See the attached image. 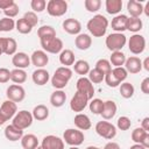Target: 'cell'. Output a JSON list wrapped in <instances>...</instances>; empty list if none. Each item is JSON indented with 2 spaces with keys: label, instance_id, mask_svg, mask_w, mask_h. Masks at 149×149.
<instances>
[{
  "label": "cell",
  "instance_id": "6da1fadb",
  "mask_svg": "<svg viewBox=\"0 0 149 149\" xmlns=\"http://www.w3.org/2000/svg\"><path fill=\"white\" fill-rule=\"evenodd\" d=\"M86 28L94 37H102L105 36L107 28H108V20L102 14H95L92 19L87 21Z\"/></svg>",
  "mask_w": 149,
  "mask_h": 149
},
{
  "label": "cell",
  "instance_id": "7a4b0ae2",
  "mask_svg": "<svg viewBox=\"0 0 149 149\" xmlns=\"http://www.w3.org/2000/svg\"><path fill=\"white\" fill-rule=\"evenodd\" d=\"M71 77H72V70L70 68L59 66L56 69L54 76L51 77V85L56 90H63L68 85Z\"/></svg>",
  "mask_w": 149,
  "mask_h": 149
},
{
  "label": "cell",
  "instance_id": "3957f363",
  "mask_svg": "<svg viewBox=\"0 0 149 149\" xmlns=\"http://www.w3.org/2000/svg\"><path fill=\"white\" fill-rule=\"evenodd\" d=\"M105 43L109 51H121L127 43V37L123 33H112L106 37Z\"/></svg>",
  "mask_w": 149,
  "mask_h": 149
},
{
  "label": "cell",
  "instance_id": "277c9868",
  "mask_svg": "<svg viewBox=\"0 0 149 149\" xmlns=\"http://www.w3.org/2000/svg\"><path fill=\"white\" fill-rule=\"evenodd\" d=\"M84 133L79 129L74 128H69L63 133V141L71 146V147H78L84 142Z\"/></svg>",
  "mask_w": 149,
  "mask_h": 149
},
{
  "label": "cell",
  "instance_id": "5b68a950",
  "mask_svg": "<svg viewBox=\"0 0 149 149\" xmlns=\"http://www.w3.org/2000/svg\"><path fill=\"white\" fill-rule=\"evenodd\" d=\"M33 120H34V118H33L31 113L28 112V111H26V109H22V111H19L14 115L12 125L15 126L16 128L23 130V129H27L28 127L31 126Z\"/></svg>",
  "mask_w": 149,
  "mask_h": 149
},
{
  "label": "cell",
  "instance_id": "8992f818",
  "mask_svg": "<svg viewBox=\"0 0 149 149\" xmlns=\"http://www.w3.org/2000/svg\"><path fill=\"white\" fill-rule=\"evenodd\" d=\"M47 12L50 16H63L68 12V2L65 0H49L47 2Z\"/></svg>",
  "mask_w": 149,
  "mask_h": 149
},
{
  "label": "cell",
  "instance_id": "52a82bcc",
  "mask_svg": "<svg viewBox=\"0 0 149 149\" xmlns=\"http://www.w3.org/2000/svg\"><path fill=\"white\" fill-rule=\"evenodd\" d=\"M95 132L99 136L106 140H112L116 135V127L108 121H99L95 125Z\"/></svg>",
  "mask_w": 149,
  "mask_h": 149
},
{
  "label": "cell",
  "instance_id": "ba28073f",
  "mask_svg": "<svg viewBox=\"0 0 149 149\" xmlns=\"http://www.w3.org/2000/svg\"><path fill=\"white\" fill-rule=\"evenodd\" d=\"M40 43H41L43 51L49 52V54H59L63 50V42L58 37L40 40Z\"/></svg>",
  "mask_w": 149,
  "mask_h": 149
},
{
  "label": "cell",
  "instance_id": "9c48e42d",
  "mask_svg": "<svg viewBox=\"0 0 149 149\" xmlns=\"http://www.w3.org/2000/svg\"><path fill=\"white\" fill-rule=\"evenodd\" d=\"M128 49L134 55H140L146 49V38L143 35L134 34L128 40Z\"/></svg>",
  "mask_w": 149,
  "mask_h": 149
},
{
  "label": "cell",
  "instance_id": "30bf717a",
  "mask_svg": "<svg viewBox=\"0 0 149 149\" xmlns=\"http://www.w3.org/2000/svg\"><path fill=\"white\" fill-rule=\"evenodd\" d=\"M6 97L8 100L13 101V102H21L24 97H26V91L23 88L22 85H17V84H13L9 85L6 90Z\"/></svg>",
  "mask_w": 149,
  "mask_h": 149
},
{
  "label": "cell",
  "instance_id": "8fae6325",
  "mask_svg": "<svg viewBox=\"0 0 149 149\" xmlns=\"http://www.w3.org/2000/svg\"><path fill=\"white\" fill-rule=\"evenodd\" d=\"M88 98L87 95H85L84 93H80V92H76L74 95L71 98V101H70V108L73 111V112H77V113H80L85 109V107L87 106L88 104Z\"/></svg>",
  "mask_w": 149,
  "mask_h": 149
},
{
  "label": "cell",
  "instance_id": "7c38bea8",
  "mask_svg": "<svg viewBox=\"0 0 149 149\" xmlns=\"http://www.w3.org/2000/svg\"><path fill=\"white\" fill-rule=\"evenodd\" d=\"M76 87H77V91H78V92L84 93L85 95H87V98H88L90 100L93 99V95H94V86H93V84L88 80V78H86V77H80V78L77 80Z\"/></svg>",
  "mask_w": 149,
  "mask_h": 149
},
{
  "label": "cell",
  "instance_id": "4fadbf2b",
  "mask_svg": "<svg viewBox=\"0 0 149 149\" xmlns=\"http://www.w3.org/2000/svg\"><path fill=\"white\" fill-rule=\"evenodd\" d=\"M41 147L43 149H64V141L56 135H47L43 137Z\"/></svg>",
  "mask_w": 149,
  "mask_h": 149
},
{
  "label": "cell",
  "instance_id": "5bb4252c",
  "mask_svg": "<svg viewBox=\"0 0 149 149\" xmlns=\"http://www.w3.org/2000/svg\"><path fill=\"white\" fill-rule=\"evenodd\" d=\"M30 63L37 69H44V66L49 63V56L43 50H35L30 56Z\"/></svg>",
  "mask_w": 149,
  "mask_h": 149
},
{
  "label": "cell",
  "instance_id": "9a60e30c",
  "mask_svg": "<svg viewBox=\"0 0 149 149\" xmlns=\"http://www.w3.org/2000/svg\"><path fill=\"white\" fill-rule=\"evenodd\" d=\"M63 30L66 31L70 35H79L80 30H81V24L77 19L70 17V19H65L62 23Z\"/></svg>",
  "mask_w": 149,
  "mask_h": 149
},
{
  "label": "cell",
  "instance_id": "2e32d148",
  "mask_svg": "<svg viewBox=\"0 0 149 149\" xmlns=\"http://www.w3.org/2000/svg\"><path fill=\"white\" fill-rule=\"evenodd\" d=\"M125 69L128 73H139L142 70V61L136 56H130L126 58L125 62Z\"/></svg>",
  "mask_w": 149,
  "mask_h": 149
},
{
  "label": "cell",
  "instance_id": "e0dca14e",
  "mask_svg": "<svg viewBox=\"0 0 149 149\" xmlns=\"http://www.w3.org/2000/svg\"><path fill=\"white\" fill-rule=\"evenodd\" d=\"M127 21H128L127 15H125V14L115 15L112 19L111 27L115 33H123L125 30H127Z\"/></svg>",
  "mask_w": 149,
  "mask_h": 149
},
{
  "label": "cell",
  "instance_id": "ac0fdd59",
  "mask_svg": "<svg viewBox=\"0 0 149 149\" xmlns=\"http://www.w3.org/2000/svg\"><path fill=\"white\" fill-rule=\"evenodd\" d=\"M12 64L15 66V69L24 70L30 65V57L26 52H16L12 57Z\"/></svg>",
  "mask_w": 149,
  "mask_h": 149
},
{
  "label": "cell",
  "instance_id": "d6986e66",
  "mask_svg": "<svg viewBox=\"0 0 149 149\" xmlns=\"http://www.w3.org/2000/svg\"><path fill=\"white\" fill-rule=\"evenodd\" d=\"M0 113H1L7 120L13 119L14 115L17 113V106H16L15 102H13V101H10V100L7 99V100H5V101L1 104V106H0Z\"/></svg>",
  "mask_w": 149,
  "mask_h": 149
},
{
  "label": "cell",
  "instance_id": "ffe728a7",
  "mask_svg": "<svg viewBox=\"0 0 149 149\" xmlns=\"http://www.w3.org/2000/svg\"><path fill=\"white\" fill-rule=\"evenodd\" d=\"M118 111V106L113 100H106L104 101V107H102V112H101V116L104 120H111L115 116Z\"/></svg>",
  "mask_w": 149,
  "mask_h": 149
},
{
  "label": "cell",
  "instance_id": "44dd1931",
  "mask_svg": "<svg viewBox=\"0 0 149 149\" xmlns=\"http://www.w3.org/2000/svg\"><path fill=\"white\" fill-rule=\"evenodd\" d=\"M31 79H33L34 84H36L38 86H43L49 81L50 76H49L48 70H45V69H36L31 74Z\"/></svg>",
  "mask_w": 149,
  "mask_h": 149
},
{
  "label": "cell",
  "instance_id": "7402d4cb",
  "mask_svg": "<svg viewBox=\"0 0 149 149\" xmlns=\"http://www.w3.org/2000/svg\"><path fill=\"white\" fill-rule=\"evenodd\" d=\"M3 134H5V137L12 142H15V141H19L22 139L23 136V130L16 128L15 126L13 125H8L6 126L5 130H3Z\"/></svg>",
  "mask_w": 149,
  "mask_h": 149
},
{
  "label": "cell",
  "instance_id": "603a6c76",
  "mask_svg": "<svg viewBox=\"0 0 149 149\" xmlns=\"http://www.w3.org/2000/svg\"><path fill=\"white\" fill-rule=\"evenodd\" d=\"M74 45L79 50H87L92 45V37L88 34H79L74 38Z\"/></svg>",
  "mask_w": 149,
  "mask_h": 149
},
{
  "label": "cell",
  "instance_id": "cb8c5ba5",
  "mask_svg": "<svg viewBox=\"0 0 149 149\" xmlns=\"http://www.w3.org/2000/svg\"><path fill=\"white\" fill-rule=\"evenodd\" d=\"M73 122H74V126H76L79 130H87V129H90L91 126H92L90 118H88L86 114H83V113H78V114L74 116Z\"/></svg>",
  "mask_w": 149,
  "mask_h": 149
},
{
  "label": "cell",
  "instance_id": "d4e9b609",
  "mask_svg": "<svg viewBox=\"0 0 149 149\" xmlns=\"http://www.w3.org/2000/svg\"><path fill=\"white\" fill-rule=\"evenodd\" d=\"M127 10L130 14V17H140L143 13V5L140 1L129 0L127 2Z\"/></svg>",
  "mask_w": 149,
  "mask_h": 149
},
{
  "label": "cell",
  "instance_id": "484cf974",
  "mask_svg": "<svg viewBox=\"0 0 149 149\" xmlns=\"http://www.w3.org/2000/svg\"><path fill=\"white\" fill-rule=\"evenodd\" d=\"M65 100H66V94L63 90H56L50 95V104L54 107H62L65 104Z\"/></svg>",
  "mask_w": 149,
  "mask_h": 149
},
{
  "label": "cell",
  "instance_id": "4316f807",
  "mask_svg": "<svg viewBox=\"0 0 149 149\" xmlns=\"http://www.w3.org/2000/svg\"><path fill=\"white\" fill-rule=\"evenodd\" d=\"M31 115L37 121H44L49 116V108L45 105L40 104V105H37V106L34 107V109L31 112Z\"/></svg>",
  "mask_w": 149,
  "mask_h": 149
},
{
  "label": "cell",
  "instance_id": "83f0119b",
  "mask_svg": "<svg viewBox=\"0 0 149 149\" xmlns=\"http://www.w3.org/2000/svg\"><path fill=\"white\" fill-rule=\"evenodd\" d=\"M59 63L66 68L74 64V54L70 49H64L59 52Z\"/></svg>",
  "mask_w": 149,
  "mask_h": 149
},
{
  "label": "cell",
  "instance_id": "f1b7e54d",
  "mask_svg": "<svg viewBox=\"0 0 149 149\" xmlns=\"http://www.w3.org/2000/svg\"><path fill=\"white\" fill-rule=\"evenodd\" d=\"M20 141L23 149H36L38 147V140L34 134H26Z\"/></svg>",
  "mask_w": 149,
  "mask_h": 149
},
{
  "label": "cell",
  "instance_id": "f546056e",
  "mask_svg": "<svg viewBox=\"0 0 149 149\" xmlns=\"http://www.w3.org/2000/svg\"><path fill=\"white\" fill-rule=\"evenodd\" d=\"M105 8L108 14L116 15L122 9V0H106Z\"/></svg>",
  "mask_w": 149,
  "mask_h": 149
},
{
  "label": "cell",
  "instance_id": "4dcf8cb0",
  "mask_svg": "<svg viewBox=\"0 0 149 149\" xmlns=\"http://www.w3.org/2000/svg\"><path fill=\"white\" fill-rule=\"evenodd\" d=\"M37 36L40 40L44 38H50V37H56V30L52 26H41L37 29Z\"/></svg>",
  "mask_w": 149,
  "mask_h": 149
},
{
  "label": "cell",
  "instance_id": "1f68e13d",
  "mask_svg": "<svg viewBox=\"0 0 149 149\" xmlns=\"http://www.w3.org/2000/svg\"><path fill=\"white\" fill-rule=\"evenodd\" d=\"M10 80L17 85H21L27 80V72L22 69H14L10 71Z\"/></svg>",
  "mask_w": 149,
  "mask_h": 149
},
{
  "label": "cell",
  "instance_id": "d6a6232c",
  "mask_svg": "<svg viewBox=\"0 0 149 149\" xmlns=\"http://www.w3.org/2000/svg\"><path fill=\"white\" fill-rule=\"evenodd\" d=\"M90 64L87 61H84V59H79V61H76L74 64H73V71L80 76H85L90 72Z\"/></svg>",
  "mask_w": 149,
  "mask_h": 149
},
{
  "label": "cell",
  "instance_id": "836d02e7",
  "mask_svg": "<svg viewBox=\"0 0 149 149\" xmlns=\"http://www.w3.org/2000/svg\"><path fill=\"white\" fill-rule=\"evenodd\" d=\"M126 62V55L122 51H114L111 55L109 58V63L111 65H113L114 68H120L122 65H125Z\"/></svg>",
  "mask_w": 149,
  "mask_h": 149
},
{
  "label": "cell",
  "instance_id": "e575fe53",
  "mask_svg": "<svg viewBox=\"0 0 149 149\" xmlns=\"http://www.w3.org/2000/svg\"><path fill=\"white\" fill-rule=\"evenodd\" d=\"M119 91H120V94L122 98L125 99H129L134 95V92H135V88L133 86V84L128 83V81H123L119 85Z\"/></svg>",
  "mask_w": 149,
  "mask_h": 149
},
{
  "label": "cell",
  "instance_id": "d590c367",
  "mask_svg": "<svg viewBox=\"0 0 149 149\" xmlns=\"http://www.w3.org/2000/svg\"><path fill=\"white\" fill-rule=\"evenodd\" d=\"M143 27V22L140 17H128V21H127V30L134 33V34H137V31H140Z\"/></svg>",
  "mask_w": 149,
  "mask_h": 149
},
{
  "label": "cell",
  "instance_id": "8d00e7d4",
  "mask_svg": "<svg viewBox=\"0 0 149 149\" xmlns=\"http://www.w3.org/2000/svg\"><path fill=\"white\" fill-rule=\"evenodd\" d=\"M111 74L113 76V78H114L119 84L123 83V81L127 79V77H128V72L126 71V69H125L123 66L113 68V69L111 70Z\"/></svg>",
  "mask_w": 149,
  "mask_h": 149
},
{
  "label": "cell",
  "instance_id": "74e56055",
  "mask_svg": "<svg viewBox=\"0 0 149 149\" xmlns=\"http://www.w3.org/2000/svg\"><path fill=\"white\" fill-rule=\"evenodd\" d=\"M16 49H17L16 41L12 37H5V55L13 56L16 54Z\"/></svg>",
  "mask_w": 149,
  "mask_h": 149
},
{
  "label": "cell",
  "instance_id": "f35d334b",
  "mask_svg": "<svg viewBox=\"0 0 149 149\" xmlns=\"http://www.w3.org/2000/svg\"><path fill=\"white\" fill-rule=\"evenodd\" d=\"M15 29L20 33V34H29L31 30H33V27L23 19H19L16 22H15Z\"/></svg>",
  "mask_w": 149,
  "mask_h": 149
},
{
  "label": "cell",
  "instance_id": "ab89813d",
  "mask_svg": "<svg viewBox=\"0 0 149 149\" xmlns=\"http://www.w3.org/2000/svg\"><path fill=\"white\" fill-rule=\"evenodd\" d=\"M149 133L148 132H146L143 128H141V127H137V128H135L133 132H132V141L134 142V143H140L141 144V142L144 140V137L148 135Z\"/></svg>",
  "mask_w": 149,
  "mask_h": 149
},
{
  "label": "cell",
  "instance_id": "60d3db41",
  "mask_svg": "<svg viewBox=\"0 0 149 149\" xmlns=\"http://www.w3.org/2000/svg\"><path fill=\"white\" fill-rule=\"evenodd\" d=\"M14 28H15V21L13 19L6 16L0 19V31L7 33V31H12Z\"/></svg>",
  "mask_w": 149,
  "mask_h": 149
},
{
  "label": "cell",
  "instance_id": "b9f144b4",
  "mask_svg": "<svg viewBox=\"0 0 149 149\" xmlns=\"http://www.w3.org/2000/svg\"><path fill=\"white\" fill-rule=\"evenodd\" d=\"M88 74V80L92 83V84H99V83H101L102 80H104V78H105V74L102 73V72H100L98 69H92V70H90V72L87 73Z\"/></svg>",
  "mask_w": 149,
  "mask_h": 149
},
{
  "label": "cell",
  "instance_id": "7bdbcfd3",
  "mask_svg": "<svg viewBox=\"0 0 149 149\" xmlns=\"http://www.w3.org/2000/svg\"><path fill=\"white\" fill-rule=\"evenodd\" d=\"M88 107H90V111L93 114H101L102 107H104V101L101 99H99V98H94L88 104Z\"/></svg>",
  "mask_w": 149,
  "mask_h": 149
},
{
  "label": "cell",
  "instance_id": "ee69618b",
  "mask_svg": "<svg viewBox=\"0 0 149 149\" xmlns=\"http://www.w3.org/2000/svg\"><path fill=\"white\" fill-rule=\"evenodd\" d=\"M95 69H98L100 72H102L104 74H107L108 72H111L112 70V65L109 63L108 59H105V58H100L99 61H97L95 63Z\"/></svg>",
  "mask_w": 149,
  "mask_h": 149
},
{
  "label": "cell",
  "instance_id": "f6af8a7d",
  "mask_svg": "<svg viewBox=\"0 0 149 149\" xmlns=\"http://www.w3.org/2000/svg\"><path fill=\"white\" fill-rule=\"evenodd\" d=\"M85 9L90 13H95L100 9L101 7V1L100 0H85L84 1Z\"/></svg>",
  "mask_w": 149,
  "mask_h": 149
},
{
  "label": "cell",
  "instance_id": "bcb514c9",
  "mask_svg": "<svg viewBox=\"0 0 149 149\" xmlns=\"http://www.w3.org/2000/svg\"><path fill=\"white\" fill-rule=\"evenodd\" d=\"M30 7L34 13H42L47 8V1L45 0H31Z\"/></svg>",
  "mask_w": 149,
  "mask_h": 149
},
{
  "label": "cell",
  "instance_id": "7dc6e473",
  "mask_svg": "<svg viewBox=\"0 0 149 149\" xmlns=\"http://www.w3.org/2000/svg\"><path fill=\"white\" fill-rule=\"evenodd\" d=\"M132 126V121L128 116H120L116 121V127L120 130H128Z\"/></svg>",
  "mask_w": 149,
  "mask_h": 149
},
{
  "label": "cell",
  "instance_id": "c3c4849f",
  "mask_svg": "<svg viewBox=\"0 0 149 149\" xmlns=\"http://www.w3.org/2000/svg\"><path fill=\"white\" fill-rule=\"evenodd\" d=\"M23 19L34 28V27H36L37 26V23H38V17H37V14L36 13H34L33 10H30V12H26L24 13V15H23Z\"/></svg>",
  "mask_w": 149,
  "mask_h": 149
},
{
  "label": "cell",
  "instance_id": "681fc988",
  "mask_svg": "<svg viewBox=\"0 0 149 149\" xmlns=\"http://www.w3.org/2000/svg\"><path fill=\"white\" fill-rule=\"evenodd\" d=\"M19 10H20V8H19V6L14 2L10 7H8L7 9H5L3 10V14L6 15V17H9V19H13V17H15L17 14H19Z\"/></svg>",
  "mask_w": 149,
  "mask_h": 149
},
{
  "label": "cell",
  "instance_id": "f907efd6",
  "mask_svg": "<svg viewBox=\"0 0 149 149\" xmlns=\"http://www.w3.org/2000/svg\"><path fill=\"white\" fill-rule=\"evenodd\" d=\"M10 80V71L7 68H0V84H6Z\"/></svg>",
  "mask_w": 149,
  "mask_h": 149
},
{
  "label": "cell",
  "instance_id": "816d5d0a",
  "mask_svg": "<svg viewBox=\"0 0 149 149\" xmlns=\"http://www.w3.org/2000/svg\"><path fill=\"white\" fill-rule=\"evenodd\" d=\"M140 88H141V91H142L144 94H149V77H146V78L142 80Z\"/></svg>",
  "mask_w": 149,
  "mask_h": 149
},
{
  "label": "cell",
  "instance_id": "f5cc1de1",
  "mask_svg": "<svg viewBox=\"0 0 149 149\" xmlns=\"http://www.w3.org/2000/svg\"><path fill=\"white\" fill-rule=\"evenodd\" d=\"M14 3V0H0V9L5 10Z\"/></svg>",
  "mask_w": 149,
  "mask_h": 149
},
{
  "label": "cell",
  "instance_id": "db71d44e",
  "mask_svg": "<svg viewBox=\"0 0 149 149\" xmlns=\"http://www.w3.org/2000/svg\"><path fill=\"white\" fill-rule=\"evenodd\" d=\"M104 149H121V148H120L119 143H116V142H113V141H111V142H107V143L105 144Z\"/></svg>",
  "mask_w": 149,
  "mask_h": 149
},
{
  "label": "cell",
  "instance_id": "11a10c76",
  "mask_svg": "<svg viewBox=\"0 0 149 149\" xmlns=\"http://www.w3.org/2000/svg\"><path fill=\"white\" fill-rule=\"evenodd\" d=\"M141 128H143L146 132H148V133H149V118H148V116H147V118H144V119L142 120Z\"/></svg>",
  "mask_w": 149,
  "mask_h": 149
},
{
  "label": "cell",
  "instance_id": "9f6ffc18",
  "mask_svg": "<svg viewBox=\"0 0 149 149\" xmlns=\"http://www.w3.org/2000/svg\"><path fill=\"white\" fill-rule=\"evenodd\" d=\"M142 69H144L146 71H149V57H146L144 61L142 62Z\"/></svg>",
  "mask_w": 149,
  "mask_h": 149
},
{
  "label": "cell",
  "instance_id": "6f0895ef",
  "mask_svg": "<svg viewBox=\"0 0 149 149\" xmlns=\"http://www.w3.org/2000/svg\"><path fill=\"white\" fill-rule=\"evenodd\" d=\"M5 54V37H0V56Z\"/></svg>",
  "mask_w": 149,
  "mask_h": 149
},
{
  "label": "cell",
  "instance_id": "680465c9",
  "mask_svg": "<svg viewBox=\"0 0 149 149\" xmlns=\"http://www.w3.org/2000/svg\"><path fill=\"white\" fill-rule=\"evenodd\" d=\"M129 149H146L143 146H141L140 143H135V144H133V146H130L129 147Z\"/></svg>",
  "mask_w": 149,
  "mask_h": 149
},
{
  "label": "cell",
  "instance_id": "91938a15",
  "mask_svg": "<svg viewBox=\"0 0 149 149\" xmlns=\"http://www.w3.org/2000/svg\"><path fill=\"white\" fill-rule=\"evenodd\" d=\"M6 121H8V120H7V119H6V118H5V116H3V115L0 113V126H2V125L6 122Z\"/></svg>",
  "mask_w": 149,
  "mask_h": 149
},
{
  "label": "cell",
  "instance_id": "94428289",
  "mask_svg": "<svg viewBox=\"0 0 149 149\" xmlns=\"http://www.w3.org/2000/svg\"><path fill=\"white\" fill-rule=\"evenodd\" d=\"M86 149H104V148H99V147H95V146H88Z\"/></svg>",
  "mask_w": 149,
  "mask_h": 149
},
{
  "label": "cell",
  "instance_id": "6125c7cd",
  "mask_svg": "<svg viewBox=\"0 0 149 149\" xmlns=\"http://www.w3.org/2000/svg\"><path fill=\"white\" fill-rule=\"evenodd\" d=\"M69 149H79V148H78V147H70Z\"/></svg>",
  "mask_w": 149,
  "mask_h": 149
},
{
  "label": "cell",
  "instance_id": "be15d7a7",
  "mask_svg": "<svg viewBox=\"0 0 149 149\" xmlns=\"http://www.w3.org/2000/svg\"><path fill=\"white\" fill-rule=\"evenodd\" d=\"M36 149H43V148H42V147H41V146H38V147H37V148H36Z\"/></svg>",
  "mask_w": 149,
  "mask_h": 149
}]
</instances>
